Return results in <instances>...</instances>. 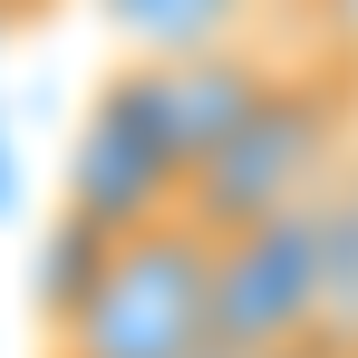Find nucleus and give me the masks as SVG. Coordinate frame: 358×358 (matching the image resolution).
<instances>
[{
  "label": "nucleus",
  "mask_w": 358,
  "mask_h": 358,
  "mask_svg": "<svg viewBox=\"0 0 358 358\" xmlns=\"http://www.w3.org/2000/svg\"><path fill=\"white\" fill-rule=\"evenodd\" d=\"M39 358H223L213 339V233L194 213L49 242V349Z\"/></svg>",
  "instance_id": "obj_1"
},
{
  "label": "nucleus",
  "mask_w": 358,
  "mask_h": 358,
  "mask_svg": "<svg viewBox=\"0 0 358 358\" xmlns=\"http://www.w3.org/2000/svg\"><path fill=\"white\" fill-rule=\"evenodd\" d=\"M358 165V49H320V59H281L262 87V107L233 126V145L194 175L184 213L203 233H242L310 203L329 175Z\"/></svg>",
  "instance_id": "obj_2"
},
{
  "label": "nucleus",
  "mask_w": 358,
  "mask_h": 358,
  "mask_svg": "<svg viewBox=\"0 0 358 358\" xmlns=\"http://www.w3.org/2000/svg\"><path fill=\"white\" fill-rule=\"evenodd\" d=\"M223 358H339V349H223Z\"/></svg>",
  "instance_id": "obj_6"
},
{
  "label": "nucleus",
  "mask_w": 358,
  "mask_h": 358,
  "mask_svg": "<svg viewBox=\"0 0 358 358\" xmlns=\"http://www.w3.org/2000/svg\"><path fill=\"white\" fill-rule=\"evenodd\" d=\"M59 0H0V29H29V20H49Z\"/></svg>",
  "instance_id": "obj_5"
},
{
  "label": "nucleus",
  "mask_w": 358,
  "mask_h": 358,
  "mask_svg": "<svg viewBox=\"0 0 358 358\" xmlns=\"http://www.w3.org/2000/svg\"><path fill=\"white\" fill-rule=\"evenodd\" d=\"M213 339L223 349H320V262L310 213L213 233Z\"/></svg>",
  "instance_id": "obj_3"
},
{
  "label": "nucleus",
  "mask_w": 358,
  "mask_h": 358,
  "mask_svg": "<svg viewBox=\"0 0 358 358\" xmlns=\"http://www.w3.org/2000/svg\"><path fill=\"white\" fill-rule=\"evenodd\" d=\"M126 29V49H223V39H262L252 10L262 0H97Z\"/></svg>",
  "instance_id": "obj_4"
}]
</instances>
